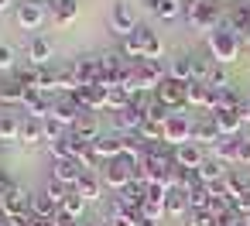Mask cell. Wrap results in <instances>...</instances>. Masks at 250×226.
I'll use <instances>...</instances> for the list:
<instances>
[{
	"label": "cell",
	"instance_id": "cell-1",
	"mask_svg": "<svg viewBox=\"0 0 250 226\" xmlns=\"http://www.w3.org/2000/svg\"><path fill=\"white\" fill-rule=\"evenodd\" d=\"M206 45H209V55H212V62L216 65H233L240 55H243V38L236 35V31H229V28H216L209 38H206Z\"/></svg>",
	"mask_w": 250,
	"mask_h": 226
},
{
	"label": "cell",
	"instance_id": "cell-2",
	"mask_svg": "<svg viewBox=\"0 0 250 226\" xmlns=\"http://www.w3.org/2000/svg\"><path fill=\"white\" fill-rule=\"evenodd\" d=\"M134 164H137V158L120 154V158H113V161H106V164H103L100 182H103L110 192H120V188H127V185L134 182Z\"/></svg>",
	"mask_w": 250,
	"mask_h": 226
},
{
	"label": "cell",
	"instance_id": "cell-3",
	"mask_svg": "<svg viewBox=\"0 0 250 226\" xmlns=\"http://www.w3.org/2000/svg\"><path fill=\"white\" fill-rule=\"evenodd\" d=\"M185 21L206 35H212L219 24H223V14H219V4H212V0H202V4H192V7H182Z\"/></svg>",
	"mask_w": 250,
	"mask_h": 226
},
{
	"label": "cell",
	"instance_id": "cell-4",
	"mask_svg": "<svg viewBox=\"0 0 250 226\" xmlns=\"http://www.w3.org/2000/svg\"><path fill=\"white\" fill-rule=\"evenodd\" d=\"M165 79H168V65H165L161 59H141V62H137V89L154 93Z\"/></svg>",
	"mask_w": 250,
	"mask_h": 226
},
{
	"label": "cell",
	"instance_id": "cell-5",
	"mask_svg": "<svg viewBox=\"0 0 250 226\" xmlns=\"http://www.w3.org/2000/svg\"><path fill=\"white\" fill-rule=\"evenodd\" d=\"M110 31H113L117 38H127V35H134V31H137V14H134V7H130V4L117 0V4L110 7Z\"/></svg>",
	"mask_w": 250,
	"mask_h": 226
},
{
	"label": "cell",
	"instance_id": "cell-6",
	"mask_svg": "<svg viewBox=\"0 0 250 226\" xmlns=\"http://www.w3.org/2000/svg\"><path fill=\"white\" fill-rule=\"evenodd\" d=\"M0 209H4L11 219H24V216H31V192H24L21 185H14L11 192L0 195Z\"/></svg>",
	"mask_w": 250,
	"mask_h": 226
},
{
	"label": "cell",
	"instance_id": "cell-7",
	"mask_svg": "<svg viewBox=\"0 0 250 226\" xmlns=\"http://www.w3.org/2000/svg\"><path fill=\"white\" fill-rule=\"evenodd\" d=\"M154 100L158 103H165L171 113L175 110H182V106H188V93H185V82H175V79H165L158 89H154Z\"/></svg>",
	"mask_w": 250,
	"mask_h": 226
},
{
	"label": "cell",
	"instance_id": "cell-8",
	"mask_svg": "<svg viewBox=\"0 0 250 226\" xmlns=\"http://www.w3.org/2000/svg\"><path fill=\"white\" fill-rule=\"evenodd\" d=\"M165 141H168L171 147L188 144V141H192V117H185V113H171V117L165 120Z\"/></svg>",
	"mask_w": 250,
	"mask_h": 226
},
{
	"label": "cell",
	"instance_id": "cell-9",
	"mask_svg": "<svg viewBox=\"0 0 250 226\" xmlns=\"http://www.w3.org/2000/svg\"><path fill=\"white\" fill-rule=\"evenodd\" d=\"M83 175H86V168H83L79 158H52V178H55V182L76 188V182H79Z\"/></svg>",
	"mask_w": 250,
	"mask_h": 226
},
{
	"label": "cell",
	"instance_id": "cell-10",
	"mask_svg": "<svg viewBox=\"0 0 250 226\" xmlns=\"http://www.w3.org/2000/svg\"><path fill=\"white\" fill-rule=\"evenodd\" d=\"M14 18L24 31H38L45 24V4H38V0H21L14 7Z\"/></svg>",
	"mask_w": 250,
	"mask_h": 226
},
{
	"label": "cell",
	"instance_id": "cell-11",
	"mask_svg": "<svg viewBox=\"0 0 250 226\" xmlns=\"http://www.w3.org/2000/svg\"><path fill=\"white\" fill-rule=\"evenodd\" d=\"M72 69L79 76V86H100L103 72H100V55H79L72 59Z\"/></svg>",
	"mask_w": 250,
	"mask_h": 226
},
{
	"label": "cell",
	"instance_id": "cell-12",
	"mask_svg": "<svg viewBox=\"0 0 250 226\" xmlns=\"http://www.w3.org/2000/svg\"><path fill=\"white\" fill-rule=\"evenodd\" d=\"M55 100L59 96H48V93H38V89H31L28 96H24V110H28V117H35V120H48L52 117V110H55Z\"/></svg>",
	"mask_w": 250,
	"mask_h": 226
},
{
	"label": "cell",
	"instance_id": "cell-13",
	"mask_svg": "<svg viewBox=\"0 0 250 226\" xmlns=\"http://www.w3.org/2000/svg\"><path fill=\"white\" fill-rule=\"evenodd\" d=\"M83 113H86V110H83L72 96H59V100H55V110H52V120H59L65 130H72V127L79 123Z\"/></svg>",
	"mask_w": 250,
	"mask_h": 226
},
{
	"label": "cell",
	"instance_id": "cell-14",
	"mask_svg": "<svg viewBox=\"0 0 250 226\" xmlns=\"http://www.w3.org/2000/svg\"><path fill=\"white\" fill-rule=\"evenodd\" d=\"M141 123H144V113H141L137 106L113 110V127H117V134H141Z\"/></svg>",
	"mask_w": 250,
	"mask_h": 226
},
{
	"label": "cell",
	"instance_id": "cell-15",
	"mask_svg": "<svg viewBox=\"0 0 250 226\" xmlns=\"http://www.w3.org/2000/svg\"><path fill=\"white\" fill-rule=\"evenodd\" d=\"M219 137H223V134H219V127L212 123V113H202L199 120H192V141H195L199 147H202V144L212 147Z\"/></svg>",
	"mask_w": 250,
	"mask_h": 226
},
{
	"label": "cell",
	"instance_id": "cell-16",
	"mask_svg": "<svg viewBox=\"0 0 250 226\" xmlns=\"http://www.w3.org/2000/svg\"><path fill=\"white\" fill-rule=\"evenodd\" d=\"M226 171H229V164H226V161H219L216 154H206V161L195 168V175H199V182H202V185H216V182H223V178H226Z\"/></svg>",
	"mask_w": 250,
	"mask_h": 226
},
{
	"label": "cell",
	"instance_id": "cell-17",
	"mask_svg": "<svg viewBox=\"0 0 250 226\" xmlns=\"http://www.w3.org/2000/svg\"><path fill=\"white\" fill-rule=\"evenodd\" d=\"M28 96V89L11 76V79H0V110H11V106H21Z\"/></svg>",
	"mask_w": 250,
	"mask_h": 226
},
{
	"label": "cell",
	"instance_id": "cell-18",
	"mask_svg": "<svg viewBox=\"0 0 250 226\" xmlns=\"http://www.w3.org/2000/svg\"><path fill=\"white\" fill-rule=\"evenodd\" d=\"M212 123L219 127L223 137H240V130H243L240 110H216V113H212Z\"/></svg>",
	"mask_w": 250,
	"mask_h": 226
},
{
	"label": "cell",
	"instance_id": "cell-19",
	"mask_svg": "<svg viewBox=\"0 0 250 226\" xmlns=\"http://www.w3.org/2000/svg\"><path fill=\"white\" fill-rule=\"evenodd\" d=\"M52 55H55V45H52V41H48L45 35H35V38L28 41V59H31V65L45 69Z\"/></svg>",
	"mask_w": 250,
	"mask_h": 226
},
{
	"label": "cell",
	"instance_id": "cell-20",
	"mask_svg": "<svg viewBox=\"0 0 250 226\" xmlns=\"http://www.w3.org/2000/svg\"><path fill=\"white\" fill-rule=\"evenodd\" d=\"M72 134H76L83 144H96V141L103 137V127H100L96 113H83V117H79V123L72 127Z\"/></svg>",
	"mask_w": 250,
	"mask_h": 226
},
{
	"label": "cell",
	"instance_id": "cell-21",
	"mask_svg": "<svg viewBox=\"0 0 250 226\" xmlns=\"http://www.w3.org/2000/svg\"><path fill=\"white\" fill-rule=\"evenodd\" d=\"M202 161H206V154H202V147H199L195 141H188V144L175 147V164H178V168H188V171H195Z\"/></svg>",
	"mask_w": 250,
	"mask_h": 226
},
{
	"label": "cell",
	"instance_id": "cell-22",
	"mask_svg": "<svg viewBox=\"0 0 250 226\" xmlns=\"http://www.w3.org/2000/svg\"><path fill=\"white\" fill-rule=\"evenodd\" d=\"M21 144H24V147H38V144H45V120L24 117V120H21Z\"/></svg>",
	"mask_w": 250,
	"mask_h": 226
},
{
	"label": "cell",
	"instance_id": "cell-23",
	"mask_svg": "<svg viewBox=\"0 0 250 226\" xmlns=\"http://www.w3.org/2000/svg\"><path fill=\"white\" fill-rule=\"evenodd\" d=\"M89 147H93V154H96L103 164L124 154V151H120V134H103V137H100L96 144H89Z\"/></svg>",
	"mask_w": 250,
	"mask_h": 226
},
{
	"label": "cell",
	"instance_id": "cell-24",
	"mask_svg": "<svg viewBox=\"0 0 250 226\" xmlns=\"http://www.w3.org/2000/svg\"><path fill=\"white\" fill-rule=\"evenodd\" d=\"M45 4H48L55 24H72L76 14H79V4H76V0H45Z\"/></svg>",
	"mask_w": 250,
	"mask_h": 226
},
{
	"label": "cell",
	"instance_id": "cell-25",
	"mask_svg": "<svg viewBox=\"0 0 250 226\" xmlns=\"http://www.w3.org/2000/svg\"><path fill=\"white\" fill-rule=\"evenodd\" d=\"M137 41H141V59H161V38L154 31H147L144 24H137Z\"/></svg>",
	"mask_w": 250,
	"mask_h": 226
},
{
	"label": "cell",
	"instance_id": "cell-26",
	"mask_svg": "<svg viewBox=\"0 0 250 226\" xmlns=\"http://www.w3.org/2000/svg\"><path fill=\"white\" fill-rule=\"evenodd\" d=\"M76 192H79L86 202H96V199H103V182H100V175H96V171H86V175L76 182Z\"/></svg>",
	"mask_w": 250,
	"mask_h": 226
},
{
	"label": "cell",
	"instance_id": "cell-27",
	"mask_svg": "<svg viewBox=\"0 0 250 226\" xmlns=\"http://www.w3.org/2000/svg\"><path fill=\"white\" fill-rule=\"evenodd\" d=\"M0 141L4 144L21 141V117L11 113V110H0Z\"/></svg>",
	"mask_w": 250,
	"mask_h": 226
},
{
	"label": "cell",
	"instance_id": "cell-28",
	"mask_svg": "<svg viewBox=\"0 0 250 226\" xmlns=\"http://www.w3.org/2000/svg\"><path fill=\"white\" fill-rule=\"evenodd\" d=\"M147 11L161 21H175L182 14V0H147Z\"/></svg>",
	"mask_w": 250,
	"mask_h": 226
},
{
	"label": "cell",
	"instance_id": "cell-29",
	"mask_svg": "<svg viewBox=\"0 0 250 226\" xmlns=\"http://www.w3.org/2000/svg\"><path fill=\"white\" fill-rule=\"evenodd\" d=\"M168 79L175 82H192V55H175L168 62Z\"/></svg>",
	"mask_w": 250,
	"mask_h": 226
},
{
	"label": "cell",
	"instance_id": "cell-30",
	"mask_svg": "<svg viewBox=\"0 0 250 226\" xmlns=\"http://www.w3.org/2000/svg\"><path fill=\"white\" fill-rule=\"evenodd\" d=\"M185 212H188V192L168 188V195H165V216H185Z\"/></svg>",
	"mask_w": 250,
	"mask_h": 226
},
{
	"label": "cell",
	"instance_id": "cell-31",
	"mask_svg": "<svg viewBox=\"0 0 250 226\" xmlns=\"http://www.w3.org/2000/svg\"><path fill=\"white\" fill-rule=\"evenodd\" d=\"M55 212H59V205L52 202V195H48L45 188L31 195V216H38V219H52Z\"/></svg>",
	"mask_w": 250,
	"mask_h": 226
},
{
	"label": "cell",
	"instance_id": "cell-32",
	"mask_svg": "<svg viewBox=\"0 0 250 226\" xmlns=\"http://www.w3.org/2000/svg\"><path fill=\"white\" fill-rule=\"evenodd\" d=\"M236 141H240V137H219V141L212 144V154H216L219 161H226V164H236Z\"/></svg>",
	"mask_w": 250,
	"mask_h": 226
},
{
	"label": "cell",
	"instance_id": "cell-33",
	"mask_svg": "<svg viewBox=\"0 0 250 226\" xmlns=\"http://www.w3.org/2000/svg\"><path fill=\"white\" fill-rule=\"evenodd\" d=\"M144 147H147V141H144L141 134H120V151H124L127 158H141Z\"/></svg>",
	"mask_w": 250,
	"mask_h": 226
},
{
	"label": "cell",
	"instance_id": "cell-34",
	"mask_svg": "<svg viewBox=\"0 0 250 226\" xmlns=\"http://www.w3.org/2000/svg\"><path fill=\"white\" fill-rule=\"evenodd\" d=\"M209 185H195L192 192H188V212H206L209 209Z\"/></svg>",
	"mask_w": 250,
	"mask_h": 226
},
{
	"label": "cell",
	"instance_id": "cell-35",
	"mask_svg": "<svg viewBox=\"0 0 250 226\" xmlns=\"http://www.w3.org/2000/svg\"><path fill=\"white\" fill-rule=\"evenodd\" d=\"M62 212H65V216H69V219L76 223V219H79V216L86 212V199H83V195H79V192L72 188V192L65 195V202H62Z\"/></svg>",
	"mask_w": 250,
	"mask_h": 226
},
{
	"label": "cell",
	"instance_id": "cell-36",
	"mask_svg": "<svg viewBox=\"0 0 250 226\" xmlns=\"http://www.w3.org/2000/svg\"><path fill=\"white\" fill-rule=\"evenodd\" d=\"M14 79L31 93V89H38V86H42V69H38V65H31V69H18V72H14Z\"/></svg>",
	"mask_w": 250,
	"mask_h": 226
},
{
	"label": "cell",
	"instance_id": "cell-37",
	"mask_svg": "<svg viewBox=\"0 0 250 226\" xmlns=\"http://www.w3.org/2000/svg\"><path fill=\"white\" fill-rule=\"evenodd\" d=\"M141 219H144V223H161V219H165V202L144 199V205H141Z\"/></svg>",
	"mask_w": 250,
	"mask_h": 226
},
{
	"label": "cell",
	"instance_id": "cell-38",
	"mask_svg": "<svg viewBox=\"0 0 250 226\" xmlns=\"http://www.w3.org/2000/svg\"><path fill=\"white\" fill-rule=\"evenodd\" d=\"M106 96H110V110H124V106H130V100H134L124 86H106Z\"/></svg>",
	"mask_w": 250,
	"mask_h": 226
},
{
	"label": "cell",
	"instance_id": "cell-39",
	"mask_svg": "<svg viewBox=\"0 0 250 226\" xmlns=\"http://www.w3.org/2000/svg\"><path fill=\"white\" fill-rule=\"evenodd\" d=\"M209 72H212L209 59H202V55H195V52H192V82H206V79H209Z\"/></svg>",
	"mask_w": 250,
	"mask_h": 226
},
{
	"label": "cell",
	"instance_id": "cell-40",
	"mask_svg": "<svg viewBox=\"0 0 250 226\" xmlns=\"http://www.w3.org/2000/svg\"><path fill=\"white\" fill-rule=\"evenodd\" d=\"M168 117H171V110H168L165 103H158V100H154V103L144 110V120H151V123H161V127H165V120H168Z\"/></svg>",
	"mask_w": 250,
	"mask_h": 226
},
{
	"label": "cell",
	"instance_id": "cell-41",
	"mask_svg": "<svg viewBox=\"0 0 250 226\" xmlns=\"http://www.w3.org/2000/svg\"><path fill=\"white\" fill-rule=\"evenodd\" d=\"M45 192H48V195H52V202H55V205L62 209V202H65V195H69L72 188H69V185H62V182H55V178H48V185H45Z\"/></svg>",
	"mask_w": 250,
	"mask_h": 226
},
{
	"label": "cell",
	"instance_id": "cell-42",
	"mask_svg": "<svg viewBox=\"0 0 250 226\" xmlns=\"http://www.w3.org/2000/svg\"><path fill=\"white\" fill-rule=\"evenodd\" d=\"M141 137L151 144V141H165V127L161 123H151V120H144L141 123Z\"/></svg>",
	"mask_w": 250,
	"mask_h": 226
},
{
	"label": "cell",
	"instance_id": "cell-43",
	"mask_svg": "<svg viewBox=\"0 0 250 226\" xmlns=\"http://www.w3.org/2000/svg\"><path fill=\"white\" fill-rule=\"evenodd\" d=\"M240 103H243V100L236 96V89H223V93H219V106H216V110H240Z\"/></svg>",
	"mask_w": 250,
	"mask_h": 226
},
{
	"label": "cell",
	"instance_id": "cell-44",
	"mask_svg": "<svg viewBox=\"0 0 250 226\" xmlns=\"http://www.w3.org/2000/svg\"><path fill=\"white\" fill-rule=\"evenodd\" d=\"M236 164H250V137H243V134L236 141Z\"/></svg>",
	"mask_w": 250,
	"mask_h": 226
},
{
	"label": "cell",
	"instance_id": "cell-45",
	"mask_svg": "<svg viewBox=\"0 0 250 226\" xmlns=\"http://www.w3.org/2000/svg\"><path fill=\"white\" fill-rule=\"evenodd\" d=\"M11 69H14V48L0 45V72H11Z\"/></svg>",
	"mask_w": 250,
	"mask_h": 226
},
{
	"label": "cell",
	"instance_id": "cell-46",
	"mask_svg": "<svg viewBox=\"0 0 250 226\" xmlns=\"http://www.w3.org/2000/svg\"><path fill=\"white\" fill-rule=\"evenodd\" d=\"M188 226H216V216H209V212H188Z\"/></svg>",
	"mask_w": 250,
	"mask_h": 226
},
{
	"label": "cell",
	"instance_id": "cell-47",
	"mask_svg": "<svg viewBox=\"0 0 250 226\" xmlns=\"http://www.w3.org/2000/svg\"><path fill=\"white\" fill-rule=\"evenodd\" d=\"M11 188H14V178H11L4 168H0V195H4V192H11Z\"/></svg>",
	"mask_w": 250,
	"mask_h": 226
},
{
	"label": "cell",
	"instance_id": "cell-48",
	"mask_svg": "<svg viewBox=\"0 0 250 226\" xmlns=\"http://www.w3.org/2000/svg\"><path fill=\"white\" fill-rule=\"evenodd\" d=\"M141 216H117V226H141Z\"/></svg>",
	"mask_w": 250,
	"mask_h": 226
},
{
	"label": "cell",
	"instance_id": "cell-49",
	"mask_svg": "<svg viewBox=\"0 0 250 226\" xmlns=\"http://www.w3.org/2000/svg\"><path fill=\"white\" fill-rule=\"evenodd\" d=\"M240 117H243V123H250V100L240 103Z\"/></svg>",
	"mask_w": 250,
	"mask_h": 226
},
{
	"label": "cell",
	"instance_id": "cell-50",
	"mask_svg": "<svg viewBox=\"0 0 250 226\" xmlns=\"http://www.w3.org/2000/svg\"><path fill=\"white\" fill-rule=\"evenodd\" d=\"M96 226H117V219H113V216H106V212H103V219H100V223H96Z\"/></svg>",
	"mask_w": 250,
	"mask_h": 226
},
{
	"label": "cell",
	"instance_id": "cell-51",
	"mask_svg": "<svg viewBox=\"0 0 250 226\" xmlns=\"http://www.w3.org/2000/svg\"><path fill=\"white\" fill-rule=\"evenodd\" d=\"M11 7H18L14 0H0V14H4V11H11Z\"/></svg>",
	"mask_w": 250,
	"mask_h": 226
},
{
	"label": "cell",
	"instance_id": "cell-52",
	"mask_svg": "<svg viewBox=\"0 0 250 226\" xmlns=\"http://www.w3.org/2000/svg\"><path fill=\"white\" fill-rule=\"evenodd\" d=\"M141 226H158V223H141Z\"/></svg>",
	"mask_w": 250,
	"mask_h": 226
},
{
	"label": "cell",
	"instance_id": "cell-53",
	"mask_svg": "<svg viewBox=\"0 0 250 226\" xmlns=\"http://www.w3.org/2000/svg\"><path fill=\"white\" fill-rule=\"evenodd\" d=\"M247 182H250V164H247Z\"/></svg>",
	"mask_w": 250,
	"mask_h": 226
},
{
	"label": "cell",
	"instance_id": "cell-54",
	"mask_svg": "<svg viewBox=\"0 0 250 226\" xmlns=\"http://www.w3.org/2000/svg\"><path fill=\"white\" fill-rule=\"evenodd\" d=\"M247 48H250V38H247Z\"/></svg>",
	"mask_w": 250,
	"mask_h": 226
},
{
	"label": "cell",
	"instance_id": "cell-55",
	"mask_svg": "<svg viewBox=\"0 0 250 226\" xmlns=\"http://www.w3.org/2000/svg\"><path fill=\"white\" fill-rule=\"evenodd\" d=\"M247 38H250V31H247ZM247 38H243V41H247Z\"/></svg>",
	"mask_w": 250,
	"mask_h": 226
},
{
	"label": "cell",
	"instance_id": "cell-56",
	"mask_svg": "<svg viewBox=\"0 0 250 226\" xmlns=\"http://www.w3.org/2000/svg\"><path fill=\"white\" fill-rule=\"evenodd\" d=\"M38 4H45V0H38Z\"/></svg>",
	"mask_w": 250,
	"mask_h": 226
},
{
	"label": "cell",
	"instance_id": "cell-57",
	"mask_svg": "<svg viewBox=\"0 0 250 226\" xmlns=\"http://www.w3.org/2000/svg\"><path fill=\"white\" fill-rule=\"evenodd\" d=\"M72 226H79V223H72Z\"/></svg>",
	"mask_w": 250,
	"mask_h": 226
}]
</instances>
